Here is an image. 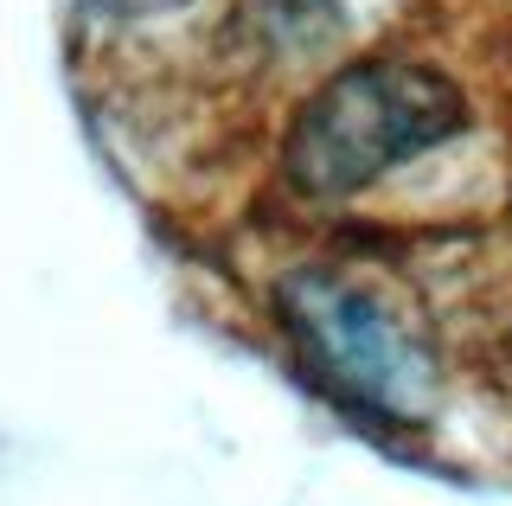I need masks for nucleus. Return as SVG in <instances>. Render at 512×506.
Returning <instances> with one entry per match:
<instances>
[{
  "label": "nucleus",
  "mask_w": 512,
  "mask_h": 506,
  "mask_svg": "<svg viewBox=\"0 0 512 506\" xmlns=\"http://www.w3.org/2000/svg\"><path fill=\"white\" fill-rule=\"evenodd\" d=\"M468 129V97L423 58H359L295 109L282 173L301 199H352Z\"/></svg>",
  "instance_id": "1"
},
{
  "label": "nucleus",
  "mask_w": 512,
  "mask_h": 506,
  "mask_svg": "<svg viewBox=\"0 0 512 506\" xmlns=\"http://www.w3.org/2000/svg\"><path fill=\"white\" fill-rule=\"evenodd\" d=\"M276 314L308 372L346 410L372 423H423L436 404V359L391 295L333 263H308L276 282Z\"/></svg>",
  "instance_id": "2"
}]
</instances>
